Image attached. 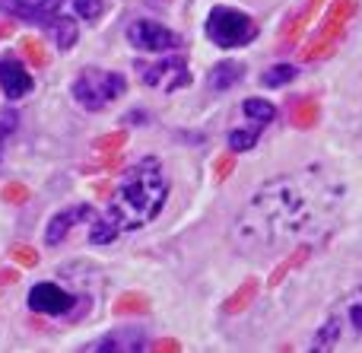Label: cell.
Returning <instances> with one entry per match:
<instances>
[{
    "mask_svg": "<svg viewBox=\"0 0 362 353\" xmlns=\"http://www.w3.org/2000/svg\"><path fill=\"white\" fill-rule=\"evenodd\" d=\"M344 178L331 166H305L270 178L251 195L232 223V245L242 255H270L337 214Z\"/></svg>",
    "mask_w": 362,
    "mask_h": 353,
    "instance_id": "cell-1",
    "label": "cell"
},
{
    "mask_svg": "<svg viewBox=\"0 0 362 353\" xmlns=\"http://www.w3.org/2000/svg\"><path fill=\"white\" fill-rule=\"evenodd\" d=\"M165 197H169V178L163 172V163L156 156H146L140 163H134L118 178V185H115L105 216H99L93 223L89 242L105 245V242L118 239L121 233L146 226L163 210Z\"/></svg>",
    "mask_w": 362,
    "mask_h": 353,
    "instance_id": "cell-2",
    "label": "cell"
},
{
    "mask_svg": "<svg viewBox=\"0 0 362 353\" xmlns=\"http://www.w3.org/2000/svg\"><path fill=\"white\" fill-rule=\"evenodd\" d=\"M359 337H362V280L331 306V312H327V318L321 322L318 335L312 341V350H340L356 344Z\"/></svg>",
    "mask_w": 362,
    "mask_h": 353,
    "instance_id": "cell-3",
    "label": "cell"
},
{
    "mask_svg": "<svg viewBox=\"0 0 362 353\" xmlns=\"http://www.w3.org/2000/svg\"><path fill=\"white\" fill-rule=\"evenodd\" d=\"M124 89H127V80L121 74L105 70V67H86V70L76 74L70 93H74V99L80 102L83 108H89V112H102V108L112 105L115 99H121Z\"/></svg>",
    "mask_w": 362,
    "mask_h": 353,
    "instance_id": "cell-4",
    "label": "cell"
},
{
    "mask_svg": "<svg viewBox=\"0 0 362 353\" xmlns=\"http://www.w3.org/2000/svg\"><path fill=\"white\" fill-rule=\"evenodd\" d=\"M257 35V23L242 10L232 6H213L206 16V38L216 48H242V45L255 42Z\"/></svg>",
    "mask_w": 362,
    "mask_h": 353,
    "instance_id": "cell-5",
    "label": "cell"
},
{
    "mask_svg": "<svg viewBox=\"0 0 362 353\" xmlns=\"http://www.w3.org/2000/svg\"><path fill=\"white\" fill-rule=\"evenodd\" d=\"M127 42L137 51H146V54H159V51H169L178 45V35L172 29H165L156 19H134L127 25Z\"/></svg>",
    "mask_w": 362,
    "mask_h": 353,
    "instance_id": "cell-6",
    "label": "cell"
},
{
    "mask_svg": "<svg viewBox=\"0 0 362 353\" xmlns=\"http://www.w3.org/2000/svg\"><path fill=\"white\" fill-rule=\"evenodd\" d=\"M137 70L146 86L165 89V93H172V89H178V86H187V80H191L181 57H163L159 64H137Z\"/></svg>",
    "mask_w": 362,
    "mask_h": 353,
    "instance_id": "cell-7",
    "label": "cell"
},
{
    "mask_svg": "<svg viewBox=\"0 0 362 353\" xmlns=\"http://www.w3.org/2000/svg\"><path fill=\"white\" fill-rule=\"evenodd\" d=\"M29 309L38 316H67L74 309V293H67L54 280H45L29 290Z\"/></svg>",
    "mask_w": 362,
    "mask_h": 353,
    "instance_id": "cell-8",
    "label": "cell"
},
{
    "mask_svg": "<svg viewBox=\"0 0 362 353\" xmlns=\"http://www.w3.org/2000/svg\"><path fill=\"white\" fill-rule=\"evenodd\" d=\"M64 0H0V10L10 16L23 19V23H35V25H48L51 19L61 16Z\"/></svg>",
    "mask_w": 362,
    "mask_h": 353,
    "instance_id": "cell-9",
    "label": "cell"
},
{
    "mask_svg": "<svg viewBox=\"0 0 362 353\" xmlns=\"http://www.w3.org/2000/svg\"><path fill=\"white\" fill-rule=\"evenodd\" d=\"M0 89L13 102L32 93V76L16 57H0Z\"/></svg>",
    "mask_w": 362,
    "mask_h": 353,
    "instance_id": "cell-10",
    "label": "cell"
},
{
    "mask_svg": "<svg viewBox=\"0 0 362 353\" xmlns=\"http://www.w3.org/2000/svg\"><path fill=\"white\" fill-rule=\"evenodd\" d=\"M89 216H93V207H86V204H76V207H67V210H61V214H54L48 229H45V242H48V245H61L70 229H74L76 223L89 220Z\"/></svg>",
    "mask_w": 362,
    "mask_h": 353,
    "instance_id": "cell-11",
    "label": "cell"
},
{
    "mask_svg": "<svg viewBox=\"0 0 362 353\" xmlns=\"http://www.w3.org/2000/svg\"><path fill=\"white\" fill-rule=\"evenodd\" d=\"M146 347V337L144 331H112L108 337L102 341H93L86 344V350H95V353H105V350H124V353H137Z\"/></svg>",
    "mask_w": 362,
    "mask_h": 353,
    "instance_id": "cell-12",
    "label": "cell"
},
{
    "mask_svg": "<svg viewBox=\"0 0 362 353\" xmlns=\"http://www.w3.org/2000/svg\"><path fill=\"white\" fill-rule=\"evenodd\" d=\"M242 76H245V67H242L238 61H219L216 67L210 70V76H206V80H210V89H213V93H223V89H232V86H235Z\"/></svg>",
    "mask_w": 362,
    "mask_h": 353,
    "instance_id": "cell-13",
    "label": "cell"
},
{
    "mask_svg": "<svg viewBox=\"0 0 362 353\" xmlns=\"http://www.w3.org/2000/svg\"><path fill=\"white\" fill-rule=\"evenodd\" d=\"M264 127H267V125H261V121H251V125H245V127H232V131H229V146L235 153L251 150V146L257 144V137H261Z\"/></svg>",
    "mask_w": 362,
    "mask_h": 353,
    "instance_id": "cell-14",
    "label": "cell"
},
{
    "mask_svg": "<svg viewBox=\"0 0 362 353\" xmlns=\"http://www.w3.org/2000/svg\"><path fill=\"white\" fill-rule=\"evenodd\" d=\"M48 29H51V35H54V42H57V48L61 51H67L70 45H76V23L74 19L57 16V19H51L48 23Z\"/></svg>",
    "mask_w": 362,
    "mask_h": 353,
    "instance_id": "cell-15",
    "label": "cell"
},
{
    "mask_svg": "<svg viewBox=\"0 0 362 353\" xmlns=\"http://www.w3.org/2000/svg\"><path fill=\"white\" fill-rule=\"evenodd\" d=\"M242 115L248 121H261V125H270L274 121V115H276V108L270 105V102H264V99H245V105H242Z\"/></svg>",
    "mask_w": 362,
    "mask_h": 353,
    "instance_id": "cell-16",
    "label": "cell"
},
{
    "mask_svg": "<svg viewBox=\"0 0 362 353\" xmlns=\"http://www.w3.org/2000/svg\"><path fill=\"white\" fill-rule=\"evenodd\" d=\"M296 76V67L293 64H276V67H270L267 74H264V86H283L286 80H293Z\"/></svg>",
    "mask_w": 362,
    "mask_h": 353,
    "instance_id": "cell-17",
    "label": "cell"
},
{
    "mask_svg": "<svg viewBox=\"0 0 362 353\" xmlns=\"http://www.w3.org/2000/svg\"><path fill=\"white\" fill-rule=\"evenodd\" d=\"M74 10H76V16L93 23V19H99L105 13V0H74Z\"/></svg>",
    "mask_w": 362,
    "mask_h": 353,
    "instance_id": "cell-18",
    "label": "cell"
},
{
    "mask_svg": "<svg viewBox=\"0 0 362 353\" xmlns=\"http://www.w3.org/2000/svg\"><path fill=\"white\" fill-rule=\"evenodd\" d=\"M16 125H19L16 112H13V108H0V144H4V140L16 131Z\"/></svg>",
    "mask_w": 362,
    "mask_h": 353,
    "instance_id": "cell-19",
    "label": "cell"
},
{
    "mask_svg": "<svg viewBox=\"0 0 362 353\" xmlns=\"http://www.w3.org/2000/svg\"><path fill=\"white\" fill-rule=\"evenodd\" d=\"M23 48H25V51H32L29 57H32V61H35V64H45V61H48V57H45V51L38 48V45L32 42V38H29V42H23Z\"/></svg>",
    "mask_w": 362,
    "mask_h": 353,
    "instance_id": "cell-20",
    "label": "cell"
}]
</instances>
